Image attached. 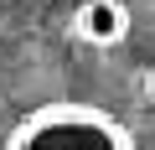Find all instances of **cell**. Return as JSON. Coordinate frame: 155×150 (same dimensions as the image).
Here are the masks:
<instances>
[{"instance_id":"obj_2","label":"cell","mask_w":155,"mask_h":150,"mask_svg":"<svg viewBox=\"0 0 155 150\" xmlns=\"http://www.w3.org/2000/svg\"><path fill=\"white\" fill-rule=\"evenodd\" d=\"M72 31L83 42H93V47H114V42L129 36V11L119 0H88V5L72 16Z\"/></svg>"},{"instance_id":"obj_1","label":"cell","mask_w":155,"mask_h":150,"mask_svg":"<svg viewBox=\"0 0 155 150\" xmlns=\"http://www.w3.org/2000/svg\"><path fill=\"white\" fill-rule=\"evenodd\" d=\"M5 150H134V135L93 104H41L11 129Z\"/></svg>"},{"instance_id":"obj_3","label":"cell","mask_w":155,"mask_h":150,"mask_svg":"<svg viewBox=\"0 0 155 150\" xmlns=\"http://www.w3.org/2000/svg\"><path fill=\"white\" fill-rule=\"evenodd\" d=\"M150 93H155V78H150Z\"/></svg>"}]
</instances>
